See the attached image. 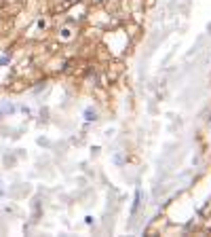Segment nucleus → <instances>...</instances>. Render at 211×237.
I'll use <instances>...</instances> for the list:
<instances>
[{
	"label": "nucleus",
	"instance_id": "f257e3e1",
	"mask_svg": "<svg viewBox=\"0 0 211 237\" xmlns=\"http://www.w3.org/2000/svg\"><path fill=\"white\" fill-rule=\"evenodd\" d=\"M85 119H87V121H95V119H97L95 110H91V108H87V110H85Z\"/></svg>",
	"mask_w": 211,
	"mask_h": 237
},
{
	"label": "nucleus",
	"instance_id": "f03ea898",
	"mask_svg": "<svg viewBox=\"0 0 211 237\" xmlns=\"http://www.w3.org/2000/svg\"><path fill=\"white\" fill-rule=\"evenodd\" d=\"M2 112H15V106L13 104H2V106H0V114H2Z\"/></svg>",
	"mask_w": 211,
	"mask_h": 237
},
{
	"label": "nucleus",
	"instance_id": "7ed1b4c3",
	"mask_svg": "<svg viewBox=\"0 0 211 237\" xmlns=\"http://www.w3.org/2000/svg\"><path fill=\"white\" fill-rule=\"evenodd\" d=\"M9 64V55H2V57H0V66H7Z\"/></svg>",
	"mask_w": 211,
	"mask_h": 237
}]
</instances>
